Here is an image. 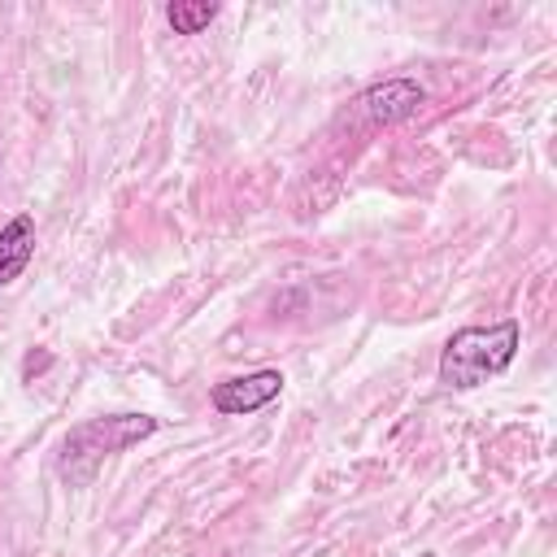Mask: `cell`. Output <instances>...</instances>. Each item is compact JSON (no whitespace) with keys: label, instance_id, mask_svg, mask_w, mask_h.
Here are the masks:
<instances>
[{"label":"cell","instance_id":"cell-1","mask_svg":"<svg viewBox=\"0 0 557 557\" xmlns=\"http://www.w3.org/2000/svg\"><path fill=\"white\" fill-rule=\"evenodd\" d=\"M518 348H522V322L518 318H500L487 326H461L444 339L435 379L448 392H474L487 379L505 374L513 366Z\"/></svg>","mask_w":557,"mask_h":557},{"label":"cell","instance_id":"cell-2","mask_svg":"<svg viewBox=\"0 0 557 557\" xmlns=\"http://www.w3.org/2000/svg\"><path fill=\"white\" fill-rule=\"evenodd\" d=\"M161 422L152 413H109V418H87L78 422L65 440H61V457H57V474L70 487H87L96 479V470L104 466V457L148 440Z\"/></svg>","mask_w":557,"mask_h":557},{"label":"cell","instance_id":"cell-3","mask_svg":"<svg viewBox=\"0 0 557 557\" xmlns=\"http://www.w3.org/2000/svg\"><path fill=\"white\" fill-rule=\"evenodd\" d=\"M283 392V374L278 370H252V374H235V379H222L209 387V405L222 413V418H248L265 405H274Z\"/></svg>","mask_w":557,"mask_h":557},{"label":"cell","instance_id":"cell-4","mask_svg":"<svg viewBox=\"0 0 557 557\" xmlns=\"http://www.w3.org/2000/svg\"><path fill=\"white\" fill-rule=\"evenodd\" d=\"M422 104H426V87L413 78H383L357 96V113L370 126H396V122L413 117Z\"/></svg>","mask_w":557,"mask_h":557},{"label":"cell","instance_id":"cell-5","mask_svg":"<svg viewBox=\"0 0 557 557\" xmlns=\"http://www.w3.org/2000/svg\"><path fill=\"white\" fill-rule=\"evenodd\" d=\"M30 257H35V218L30 213H13L0 226V287L22 278Z\"/></svg>","mask_w":557,"mask_h":557},{"label":"cell","instance_id":"cell-6","mask_svg":"<svg viewBox=\"0 0 557 557\" xmlns=\"http://www.w3.org/2000/svg\"><path fill=\"white\" fill-rule=\"evenodd\" d=\"M213 17H218V4H209V0H174L165 9V22L174 26V35H200Z\"/></svg>","mask_w":557,"mask_h":557},{"label":"cell","instance_id":"cell-7","mask_svg":"<svg viewBox=\"0 0 557 557\" xmlns=\"http://www.w3.org/2000/svg\"><path fill=\"white\" fill-rule=\"evenodd\" d=\"M44 366H52V357L48 352H26V361H22V374L30 379L35 370H44Z\"/></svg>","mask_w":557,"mask_h":557}]
</instances>
